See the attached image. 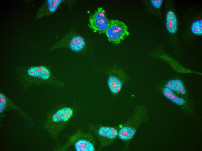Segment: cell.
<instances>
[{"label": "cell", "mask_w": 202, "mask_h": 151, "mask_svg": "<svg viewBox=\"0 0 202 151\" xmlns=\"http://www.w3.org/2000/svg\"><path fill=\"white\" fill-rule=\"evenodd\" d=\"M15 74L17 80L26 90L44 85L63 88L65 85L55 76L50 68L44 65L19 67L16 69Z\"/></svg>", "instance_id": "6da1fadb"}, {"label": "cell", "mask_w": 202, "mask_h": 151, "mask_svg": "<svg viewBox=\"0 0 202 151\" xmlns=\"http://www.w3.org/2000/svg\"><path fill=\"white\" fill-rule=\"evenodd\" d=\"M79 109L78 107L65 104L57 105L47 114L43 128L51 138L57 141Z\"/></svg>", "instance_id": "7a4b0ae2"}, {"label": "cell", "mask_w": 202, "mask_h": 151, "mask_svg": "<svg viewBox=\"0 0 202 151\" xmlns=\"http://www.w3.org/2000/svg\"><path fill=\"white\" fill-rule=\"evenodd\" d=\"M72 147L76 151H96L97 150L95 137L91 133L78 129L76 132L68 137L67 142L57 146L55 151H65Z\"/></svg>", "instance_id": "3957f363"}, {"label": "cell", "mask_w": 202, "mask_h": 151, "mask_svg": "<svg viewBox=\"0 0 202 151\" xmlns=\"http://www.w3.org/2000/svg\"><path fill=\"white\" fill-rule=\"evenodd\" d=\"M88 126L99 142V150L111 145L118 138V127L92 123H89Z\"/></svg>", "instance_id": "277c9868"}, {"label": "cell", "mask_w": 202, "mask_h": 151, "mask_svg": "<svg viewBox=\"0 0 202 151\" xmlns=\"http://www.w3.org/2000/svg\"><path fill=\"white\" fill-rule=\"evenodd\" d=\"M105 73L108 75L107 84L109 91L114 95L118 94L128 80V75L124 71L117 66L106 71Z\"/></svg>", "instance_id": "5b68a950"}, {"label": "cell", "mask_w": 202, "mask_h": 151, "mask_svg": "<svg viewBox=\"0 0 202 151\" xmlns=\"http://www.w3.org/2000/svg\"><path fill=\"white\" fill-rule=\"evenodd\" d=\"M105 33L109 41L116 44L120 43L129 34L125 24L118 20L109 21Z\"/></svg>", "instance_id": "8992f818"}, {"label": "cell", "mask_w": 202, "mask_h": 151, "mask_svg": "<svg viewBox=\"0 0 202 151\" xmlns=\"http://www.w3.org/2000/svg\"><path fill=\"white\" fill-rule=\"evenodd\" d=\"M86 45L85 39L80 35H76L70 38H63L52 47L50 50L61 48H66L73 51L80 52L83 51Z\"/></svg>", "instance_id": "52a82bcc"}, {"label": "cell", "mask_w": 202, "mask_h": 151, "mask_svg": "<svg viewBox=\"0 0 202 151\" xmlns=\"http://www.w3.org/2000/svg\"><path fill=\"white\" fill-rule=\"evenodd\" d=\"M109 21L107 19L105 11L101 7L90 17L89 26L94 32H105Z\"/></svg>", "instance_id": "ba28073f"}, {"label": "cell", "mask_w": 202, "mask_h": 151, "mask_svg": "<svg viewBox=\"0 0 202 151\" xmlns=\"http://www.w3.org/2000/svg\"><path fill=\"white\" fill-rule=\"evenodd\" d=\"M9 110H13L18 112L26 121L31 124H33L32 118L25 111L17 106L3 93L0 92V118L3 117L4 113Z\"/></svg>", "instance_id": "9c48e42d"}, {"label": "cell", "mask_w": 202, "mask_h": 151, "mask_svg": "<svg viewBox=\"0 0 202 151\" xmlns=\"http://www.w3.org/2000/svg\"><path fill=\"white\" fill-rule=\"evenodd\" d=\"M62 2V0H48L41 7L36 15V19L50 15L55 12Z\"/></svg>", "instance_id": "30bf717a"}, {"label": "cell", "mask_w": 202, "mask_h": 151, "mask_svg": "<svg viewBox=\"0 0 202 151\" xmlns=\"http://www.w3.org/2000/svg\"><path fill=\"white\" fill-rule=\"evenodd\" d=\"M165 26L169 34L174 35L176 34L178 29V21L176 15L172 9H168L167 11Z\"/></svg>", "instance_id": "8fae6325"}, {"label": "cell", "mask_w": 202, "mask_h": 151, "mask_svg": "<svg viewBox=\"0 0 202 151\" xmlns=\"http://www.w3.org/2000/svg\"><path fill=\"white\" fill-rule=\"evenodd\" d=\"M163 93L166 98L177 105L182 106L185 103V101L183 99L176 96L173 91L167 88H164L163 89Z\"/></svg>", "instance_id": "7c38bea8"}, {"label": "cell", "mask_w": 202, "mask_h": 151, "mask_svg": "<svg viewBox=\"0 0 202 151\" xmlns=\"http://www.w3.org/2000/svg\"><path fill=\"white\" fill-rule=\"evenodd\" d=\"M190 30L192 34L196 36L202 35V19H198L194 20L191 24Z\"/></svg>", "instance_id": "4fadbf2b"}, {"label": "cell", "mask_w": 202, "mask_h": 151, "mask_svg": "<svg viewBox=\"0 0 202 151\" xmlns=\"http://www.w3.org/2000/svg\"><path fill=\"white\" fill-rule=\"evenodd\" d=\"M163 0H152L150 2L154 8L157 10H160L161 8Z\"/></svg>", "instance_id": "5bb4252c"}, {"label": "cell", "mask_w": 202, "mask_h": 151, "mask_svg": "<svg viewBox=\"0 0 202 151\" xmlns=\"http://www.w3.org/2000/svg\"><path fill=\"white\" fill-rule=\"evenodd\" d=\"M174 80H169L165 85V87L172 91H176V89L174 85Z\"/></svg>", "instance_id": "9a60e30c"}, {"label": "cell", "mask_w": 202, "mask_h": 151, "mask_svg": "<svg viewBox=\"0 0 202 151\" xmlns=\"http://www.w3.org/2000/svg\"><path fill=\"white\" fill-rule=\"evenodd\" d=\"M183 84V82L180 80H174V85L176 89V91L178 88L182 85Z\"/></svg>", "instance_id": "2e32d148"}, {"label": "cell", "mask_w": 202, "mask_h": 151, "mask_svg": "<svg viewBox=\"0 0 202 151\" xmlns=\"http://www.w3.org/2000/svg\"><path fill=\"white\" fill-rule=\"evenodd\" d=\"M177 92H178L182 94H184L185 93L186 89L184 84L182 85L178 88Z\"/></svg>", "instance_id": "e0dca14e"}]
</instances>
